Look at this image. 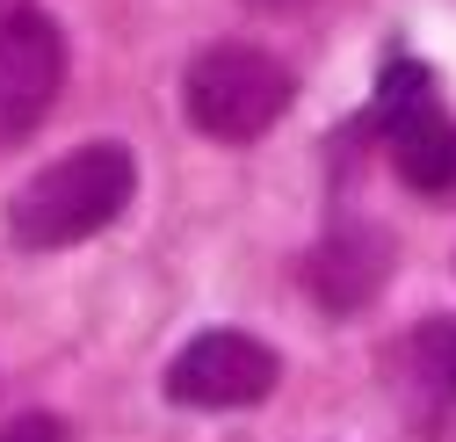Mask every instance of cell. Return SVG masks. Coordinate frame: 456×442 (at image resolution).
Here are the masks:
<instances>
[{"instance_id":"cell-1","label":"cell","mask_w":456,"mask_h":442,"mask_svg":"<svg viewBox=\"0 0 456 442\" xmlns=\"http://www.w3.org/2000/svg\"><path fill=\"white\" fill-rule=\"evenodd\" d=\"M138 196V168L117 138H87L66 160L37 168L15 196H8V240L22 254H59L80 247L94 233H109Z\"/></svg>"},{"instance_id":"cell-2","label":"cell","mask_w":456,"mask_h":442,"mask_svg":"<svg viewBox=\"0 0 456 442\" xmlns=\"http://www.w3.org/2000/svg\"><path fill=\"white\" fill-rule=\"evenodd\" d=\"M290 102H297V73L254 44H203L182 80L189 124L217 145H254L261 131H275V117Z\"/></svg>"},{"instance_id":"cell-3","label":"cell","mask_w":456,"mask_h":442,"mask_svg":"<svg viewBox=\"0 0 456 442\" xmlns=\"http://www.w3.org/2000/svg\"><path fill=\"white\" fill-rule=\"evenodd\" d=\"M377 124H384L391 175L406 189H420V196L456 189V124L435 109V73L420 59H391L377 73Z\"/></svg>"},{"instance_id":"cell-4","label":"cell","mask_w":456,"mask_h":442,"mask_svg":"<svg viewBox=\"0 0 456 442\" xmlns=\"http://www.w3.org/2000/svg\"><path fill=\"white\" fill-rule=\"evenodd\" d=\"M282 384V356L240 326H210L196 334L175 363H167V399L196 406V413H232V406H261Z\"/></svg>"},{"instance_id":"cell-5","label":"cell","mask_w":456,"mask_h":442,"mask_svg":"<svg viewBox=\"0 0 456 442\" xmlns=\"http://www.w3.org/2000/svg\"><path fill=\"white\" fill-rule=\"evenodd\" d=\"M66 87V37L51 15L15 8L0 22V145H22Z\"/></svg>"},{"instance_id":"cell-6","label":"cell","mask_w":456,"mask_h":442,"mask_svg":"<svg viewBox=\"0 0 456 442\" xmlns=\"http://www.w3.org/2000/svg\"><path fill=\"white\" fill-rule=\"evenodd\" d=\"M391 268H398V240L384 225H333L305 261V291L340 319V312H362L391 283Z\"/></svg>"},{"instance_id":"cell-7","label":"cell","mask_w":456,"mask_h":442,"mask_svg":"<svg viewBox=\"0 0 456 442\" xmlns=\"http://www.w3.org/2000/svg\"><path fill=\"white\" fill-rule=\"evenodd\" d=\"M384 384L428 406H456V319H420L398 348H384Z\"/></svg>"},{"instance_id":"cell-8","label":"cell","mask_w":456,"mask_h":442,"mask_svg":"<svg viewBox=\"0 0 456 442\" xmlns=\"http://www.w3.org/2000/svg\"><path fill=\"white\" fill-rule=\"evenodd\" d=\"M0 442H66V421L59 413H15L0 428Z\"/></svg>"}]
</instances>
